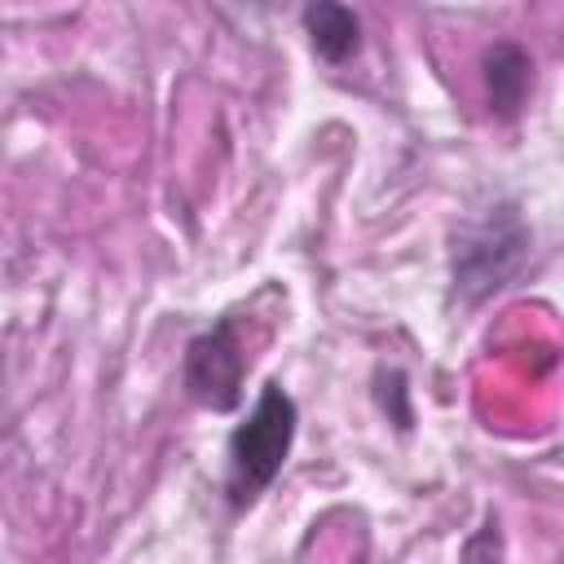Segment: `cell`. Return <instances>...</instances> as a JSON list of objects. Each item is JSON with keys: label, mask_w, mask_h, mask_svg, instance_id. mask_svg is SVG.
Here are the masks:
<instances>
[{"label": "cell", "mask_w": 564, "mask_h": 564, "mask_svg": "<svg viewBox=\"0 0 564 564\" xmlns=\"http://www.w3.org/2000/svg\"><path fill=\"white\" fill-rule=\"evenodd\" d=\"M295 432H300V405L278 379H269L251 414L225 441V502L234 511H247L282 476Z\"/></svg>", "instance_id": "cell-2"}, {"label": "cell", "mask_w": 564, "mask_h": 564, "mask_svg": "<svg viewBox=\"0 0 564 564\" xmlns=\"http://www.w3.org/2000/svg\"><path fill=\"white\" fill-rule=\"evenodd\" d=\"M533 251V229L520 216L516 203H489L485 212L467 216L454 229V247H449V286L458 304H485L489 295L507 291Z\"/></svg>", "instance_id": "cell-1"}, {"label": "cell", "mask_w": 564, "mask_h": 564, "mask_svg": "<svg viewBox=\"0 0 564 564\" xmlns=\"http://www.w3.org/2000/svg\"><path fill=\"white\" fill-rule=\"evenodd\" d=\"M242 379H247V352L234 317H216L207 330H198L185 344L181 388L194 405L212 414H229L242 401Z\"/></svg>", "instance_id": "cell-3"}, {"label": "cell", "mask_w": 564, "mask_h": 564, "mask_svg": "<svg viewBox=\"0 0 564 564\" xmlns=\"http://www.w3.org/2000/svg\"><path fill=\"white\" fill-rule=\"evenodd\" d=\"M304 35L313 44V53L330 66H344L361 53V18L352 4L344 0H304Z\"/></svg>", "instance_id": "cell-5"}, {"label": "cell", "mask_w": 564, "mask_h": 564, "mask_svg": "<svg viewBox=\"0 0 564 564\" xmlns=\"http://www.w3.org/2000/svg\"><path fill=\"white\" fill-rule=\"evenodd\" d=\"M480 79H485V97H489V115L511 123L529 93H533V57L524 44L516 40H494L480 57Z\"/></svg>", "instance_id": "cell-4"}, {"label": "cell", "mask_w": 564, "mask_h": 564, "mask_svg": "<svg viewBox=\"0 0 564 564\" xmlns=\"http://www.w3.org/2000/svg\"><path fill=\"white\" fill-rule=\"evenodd\" d=\"M229 4H256V9H264L269 0H229Z\"/></svg>", "instance_id": "cell-6"}]
</instances>
